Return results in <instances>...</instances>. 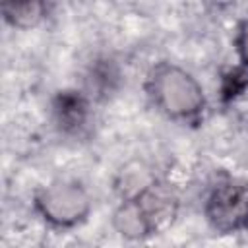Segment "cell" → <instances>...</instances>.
I'll return each instance as SVG.
<instances>
[{"mask_svg":"<svg viewBox=\"0 0 248 248\" xmlns=\"http://www.w3.org/2000/svg\"><path fill=\"white\" fill-rule=\"evenodd\" d=\"M205 213L209 223L221 232L248 227V182L227 180L211 192Z\"/></svg>","mask_w":248,"mask_h":248,"instance_id":"1","label":"cell"},{"mask_svg":"<svg viewBox=\"0 0 248 248\" xmlns=\"http://www.w3.org/2000/svg\"><path fill=\"white\" fill-rule=\"evenodd\" d=\"M54 112L62 128L74 130L83 124L85 114H87V105L83 97L78 95L76 91H64L54 101Z\"/></svg>","mask_w":248,"mask_h":248,"instance_id":"2","label":"cell"},{"mask_svg":"<svg viewBox=\"0 0 248 248\" xmlns=\"http://www.w3.org/2000/svg\"><path fill=\"white\" fill-rule=\"evenodd\" d=\"M238 52H240V58L248 64V21L242 23L240 27V35H238Z\"/></svg>","mask_w":248,"mask_h":248,"instance_id":"4","label":"cell"},{"mask_svg":"<svg viewBox=\"0 0 248 248\" xmlns=\"http://www.w3.org/2000/svg\"><path fill=\"white\" fill-rule=\"evenodd\" d=\"M246 83H248V74H246V70L234 68L231 74L225 76V81H223V97H225V99H231V97L238 95V93L244 89Z\"/></svg>","mask_w":248,"mask_h":248,"instance_id":"3","label":"cell"}]
</instances>
